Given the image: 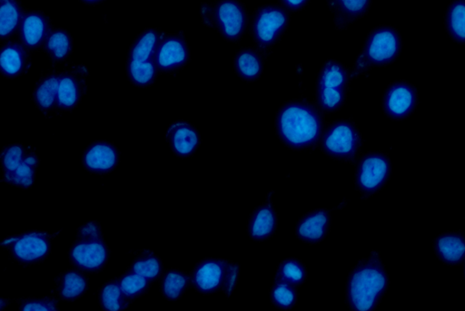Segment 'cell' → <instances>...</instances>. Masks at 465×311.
Instances as JSON below:
<instances>
[{
  "label": "cell",
  "instance_id": "24",
  "mask_svg": "<svg viewBox=\"0 0 465 311\" xmlns=\"http://www.w3.org/2000/svg\"><path fill=\"white\" fill-rule=\"evenodd\" d=\"M332 12L334 24L341 29L364 16L371 0H326Z\"/></svg>",
  "mask_w": 465,
  "mask_h": 311
},
{
  "label": "cell",
  "instance_id": "11",
  "mask_svg": "<svg viewBox=\"0 0 465 311\" xmlns=\"http://www.w3.org/2000/svg\"><path fill=\"white\" fill-rule=\"evenodd\" d=\"M55 235L32 231L7 238L2 246L7 248L14 259L25 265L43 261L50 251V241Z\"/></svg>",
  "mask_w": 465,
  "mask_h": 311
},
{
  "label": "cell",
  "instance_id": "17",
  "mask_svg": "<svg viewBox=\"0 0 465 311\" xmlns=\"http://www.w3.org/2000/svg\"><path fill=\"white\" fill-rule=\"evenodd\" d=\"M82 161L88 171L94 174H106L117 166L119 151L112 142L96 141L86 148Z\"/></svg>",
  "mask_w": 465,
  "mask_h": 311
},
{
  "label": "cell",
  "instance_id": "7",
  "mask_svg": "<svg viewBox=\"0 0 465 311\" xmlns=\"http://www.w3.org/2000/svg\"><path fill=\"white\" fill-rule=\"evenodd\" d=\"M350 81V74L343 64L335 60L328 61L317 79V107L325 112L338 111L346 101Z\"/></svg>",
  "mask_w": 465,
  "mask_h": 311
},
{
  "label": "cell",
  "instance_id": "34",
  "mask_svg": "<svg viewBox=\"0 0 465 311\" xmlns=\"http://www.w3.org/2000/svg\"><path fill=\"white\" fill-rule=\"evenodd\" d=\"M162 269L161 259L153 252L144 250L134 261L129 270L152 281L160 276Z\"/></svg>",
  "mask_w": 465,
  "mask_h": 311
},
{
  "label": "cell",
  "instance_id": "12",
  "mask_svg": "<svg viewBox=\"0 0 465 311\" xmlns=\"http://www.w3.org/2000/svg\"><path fill=\"white\" fill-rule=\"evenodd\" d=\"M155 57L159 73H172L185 66L190 59V50L183 32L161 31Z\"/></svg>",
  "mask_w": 465,
  "mask_h": 311
},
{
  "label": "cell",
  "instance_id": "39",
  "mask_svg": "<svg viewBox=\"0 0 465 311\" xmlns=\"http://www.w3.org/2000/svg\"><path fill=\"white\" fill-rule=\"evenodd\" d=\"M239 276V266L232 261H228L223 291L226 296H229L236 285Z\"/></svg>",
  "mask_w": 465,
  "mask_h": 311
},
{
  "label": "cell",
  "instance_id": "29",
  "mask_svg": "<svg viewBox=\"0 0 465 311\" xmlns=\"http://www.w3.org/2000/svg\"><path fill=\"white\" fill-rule=\"evenodd\" d=\"M38 157L34 148H30L23 162L13 172L3 175L2 180L20 188H28L34 181L38 165Z\"/></svg>",
  "mask_w": 465,
  "mask_h": 311
},
{
  "label": "cell",
  "instance_id": "19",
  "mask_svg": "<svg viewBox=\"0 0 465 311\" xmlns=\"http://www.w3.org/2000/svg\"><path fill=\"white\" fill-rule=\"evenodd\" d=\"M330 225L331 215L327 209H313L300 219L296 235L305 243L316 244L328 235Z\"/></svg>",
  "mask_w": 465,
  "mask_h": 311
},
{
  "label": "cell",
  "instance_id": "14",
  "mask_svg": "<svg viewBox=\"0 0 465 311\" xmlns=\"http://www.w3.org/2000/svg\"><path fill=\"white\" fill-rule=\"evenodd\" d=\"M417 104V90L413 84L405 80L390 83L382 98L383 112L392 120L407 118L414 112Z\"/></svg>",
  "mask_w": 465,
  "mask_h": 311
},
{
  "label": "cell",
  "instance_id": "33",
  "mask_svg": "<svg viewBox=\"0 0 465 311\" xmlns=\"http://www.w3.org/2000/svg\"><path fill=\"white\" fill-rule=\"evenodd\" d=\"M99 297L102 306L110 311L124 308L131 300L122 292L118 279L107 282L101 288Z\"/></svg>",
  "mask_w": 465,
  "mask_h": 311
},
{
  "label": "cell",
  "instance_id": "18",
  "mask_svg": "<svg viewBox=\"0 0 465 311\" xmlns=\"http://www.w3.org/2000/svg\"><path fill=\"white\" fill-rule=\"evenodd\" d=\"M30 49L20 40H8L2 45L1 72L4 77L15 78L25 73L31 64Z\"/></svg>",
  "mask_w": 465,
  "mask_h": 311
},
{
  "label": "cell",
  "instance_id": "23",
  "mask_svg": "<svg viewBox=\"0 0 465 311\" xmlns=\"http://www.w3.org/2000/svg\"><path fill=\"white\" fill-rule=\"evenodd\" d=\"M60 71L43 74L33 91L36 107L46 116L56 112Z\"/></svg>",
  "mask_w": 465,
  "mask_h": 311
},
{
  "label": "cell",
  "instance_id": "36",
  "mask_svg": "<svg viewBox=\"0 0 465 311\" xmlns=\"http://www.w3.org/2000/svg\"><path fill=\"white\" fill-rule=\"evenodd\" d=\"M118 281L122 292L130 299L144 294L151 284L147 278L130 270L123 275Z\"/></svg>",
  "mask_w": 465,
  "mask_h": 311
},
{
  "label": "cell",
  "instance_id": "30",
  "mask_svg": "<svg viewBox=\"0 0 465 311\" xmlns=\"http://www.w3.org/2000/svg\"><path fill=\"white\" fill-rule=\"evenodd\" d=\"M23 8L17 0H0V35L4 43L18 28Z\"/></svg>",
  "mask_w": 465,
  "mask_h": 311
},
{
  "label": "cell",
  "instance_id": "22",
  "mask_svg": "<svg viewBox=\"0 0 465 311\" xmlns=\"http://www.w3.org/2000/svg\"><path fill=\"white\" fill-rule=\"evenodd\" d=\"M434 250L443 263L460 265L465 261V235L460 231L442 233L434 240Z\"/></svg>",
  "mask_w": 465,
  "mask_h": 311
},
{
  "label": "cell",
  "instance_id": "9",
  "mask_svg": "<svg viewBox=\"0 0 465 311\" xmlns=\"http://www.w3.org/2000/svg\"><path fill=\"white\" fill-rule=\"evenodd\" d=\"M391 173V164L387 153L372 151L360 160L355 172L357 190L365 197L378 192Z\"/></svg>",
  "mask_w": 465,
  "mask_h": 311
},
{
  "label": "cell",
  "instance_id": "25",
  "mask_svg": "<svg viewBox=\"0 0 465 311\" xmlns=\"http://www.w3.org/2000/svg\"><path fill=\"white\" fill-rule=\"evenodd\" d=\"M262 68L261 55L252 48L242 49L234 56V72L246 82H252L258 79L262 73Z\"/></svg>",
  "mask_w": 465,
  "mask_h": 311
},
{
  "label": "cell",
  "instance_id": "31",
  "mask_svg": "<svg viewBox=\"0 0 465 311\" xmlns=\"http://www.w3.org/2000/svg\"><path fill=\"white\" fill-rule=\"evenodd\" d=\"M296 287L292 284L275 277L270 288L272 303L282 310L292 308L297 302L298 293Z\"/></svg>",
  "mask_w": 465,
  "mask_h": 311
},
{
  "label": "cell",
  "instance_id": "32",
  "mask_svg": "<svg viewBox=\"0 0 465 311\" xmlns=\"http://www.w3.org/2000/svg\"><path fill=\"white\" fill-rule=\"evenodd\" d=\"M189 281V276L185 272L170 269L162 279V292L169 299H178L185 292Z\"/></svg>",
  "mask_w": 465,
  "mask_h": 311
},
{
  "label": "cell",
  "instance_id": "21",
  "mask_svg": "<svg viewBox=\"0 0 465 311\" xmlns=\"http://www.w3.org/2000/svg\"><path fill=\"white\" fill-rule=\"evenodd\" d=\"M272 192L266 200L257 207L250 216L247 223L249 236L254 240H265L272 237L277 228V213L272 202Z\"/></svg>",
  "mask_w": 465,
  "mask_h": 311
},
{
  "label": "cell",
  "instance_id": "3",
  "mask_svg": "<svg viewBox=\"0 0 465 311\" xmlns=\"http://www.w3.org/2000/svg\"><path fill=\"white\" fill-rule=\"evenodd\" d=\"M402 47L399 31L391 25H380L371 31L358 56L352 76L366 70L393 63Z\"/></svg>",
  "mask_w": 465,
  "mask_h": 311
},
{
  "label": "cell",
  "instance_id": "40",
  "mask_svg": "<svg viewBox=\"0 0 465 311\" xmlns=\"http://www.w3.org/2000/svg\"><path fill=\"white\" fill-rule=\"evenodd\" d=\"M282 6L287 11H300L303 9L310 0H279Z\"/></svg>",
  "mask_w": 465,
  "mask_h": 311
},
{
  "label": "cell",
  "instance_id": "15",
  "mask_svg": "<svg viewBox=\"0 0 465 311\" xmlns=\"http://www.w3.org/2000/svg\"><path fill=\"white\" fill-rule=\"evenodd\" d=\"M228 261L223 258H204L193 268V287L200 293L212 294L223 290Z\"/></svg>",
  "mask_w": 465,
  "mask_h": 311
},
{
  "label": "cell",
  "instance_id": "5",
  "mask_svg": "<svg viewBox=\"0 0 465 311\" xmlns=\"http://www.w3.org/2000/svg\"><path fill=\"white\" fill-rule=\"evenodd\" d=\"M203 23L227 41L239 40L248 24L246 7L241 0H215L201 7Z\"/></svg>",
  "mask_w": 465,
  "mask_h": 311
},
{
  "label": "cell",
  "instance_id": "10",
  "mask_svg": "<svg viewBox=\"0 0 465 311\" xmlns=\"http://www.w3.org/2000/svg\"><path fill=\"white\" fill-rule=\"evenodd\" d=\"M289 24V15L282 6L262 5L257 8L252 24V37L262 50L271 48L283 34Z\"/></svg>",
  "mask_w": 465,
  "mask_h": 311
},
{
  "label": "cell",
  "instance_id": "13",
  "mask_svg": "<svg viewBox=\"0 0 465 311\" xmlns=\"http://www.w3.org/2000/svg\"><path fill=\"white\" fill-rule=\"evenodd\" d=\"M88 71L83 64H69L60 71L56 112L74 109L86 91Z\"/></svg>",
  "mask_w": 465,
  "mask_h": 311
},
{
  "label": "cell",
  "instance_id": "26",
  "mask_svg": "<svg viewBox=\"0 0 465 311\" xmlns=\"http://www.w3.org/2000/svg\"><path fill=\"white\" fill-rule=\"evenodd\" d=\"M42 48L54 62H62L73 51V38L67 30L52 27Z\"/></svg>",
  "mask_w": 465,
  "mask_h": 311
},
{
  "label": "cell",
  "instance_id": "6",
  "mask_svg": "<svg viewBox=\"0 0 465 311\" xmlns=\"http://www.w3.org/2000/svg\"><path fill=\"white\" fill-rule=\"evenodd\" d=\"M109 249L104 240L98 222L84 224L78 229V238L70 248L74 267L84 272H97L106 264Z\"/></svg>",
  "mask_w": 465,
  "mask_h": 311
},
{
  "label": "cell",
  "instance_id": "1",
  "mask_svg": "<svg viewBox=\"0 0 465 311\" xmlns=\"http://www.w3.org/2000/svg\"><path fill=\"white\" fill-rule=\"evenodd\" d=\"M275 131L290 149L302 151L313 148L322 135L321 110L303 99L288 101L276 113Z\"/></svg>",
  "mask_w": 465,
  "mask_h": 311
},
{
  "label": "cell",
  "instance_id": "16",
  "mask_svg": "<svg viewBox=\"0 0 465 311\" xmlns=\"http://www.w3.org/2000/svg\"><path fill=\"white\" fill-rule=\"evenodd\" d=\"M50 18L41 11L23 9L17 33L19 40L30 50L39 49L51 30Z\"/></svg>",
  "mask_w": 465,
  "mask_h": 311
},
{
  "label": "cell",
  "instance_id": "28",
  "mask_svg": "<svg viewBox=\"0 0 465 311\" xmlns=\"http://www.w3.org/2000/svg\"><path fill=\"white\" fill-rule=\"evenodd\" d=\"M87 277L77 270H68L63 273L57 281V291L64 300H75L86 291Z\"/></svg>",
  "mask_w": 465,
  "mask_h": 311
},
{
  "label": "cell",
  "instance_id": "20",
  "mask_svg": "<svg viewBox=\"0 0 465 311\" xmlns=\"http://www.w3.org/2000/svg\"><path fill=\"white\" fill-rule=\"evenodd\" d=\"M165 139L173 152L181 158L193 155L201 141L196 128L189 122H175L165 133Z\"/></svg>",
  "mask_w": 465,
  "mask_h": 311
},
{
  "label": "cell",
  "instance_id": "27",
  "mask_svg": "<svg viewBox=\"0 0 465 311\" xmlns=\"http://www.w3.org/2000/svg\"><path fill=\"white\" fill-rule=\"evenodd\" d=\"M444 26L449 36L465 44V0H451L444 15Z\"/></svg>",
  "mask_w": 465,
  "mask_h": 311
},
{
  "label": "cell",
  "instance_id": "8",
  "mask_svg": "<svg viewBox=\"0 0 465 311\" xmlns=\"http://www.w3.org/2000/svg\"><path fill=\"white\" fill-rule=\"evenodd\" d=\"M362 144V136L351 120H339L330 123L321 139L323 153L342 161H354Z\"/></svg>",
  "mask_w": 465,
  "mask_h": 311
},
{
  "label": "cell",
  "instance_id": "38",
  "mask_svg": "<svg viewBox=\"0 0 465 311\" xmlns=\"http://www.w3.org/2000/svg\"><path fill=\"white\" fill-rule=\"evenodd\" d=\"M19 310H57L56 300L45 297V298H28L19 300Z\"/></svg>",
  "mask_w": 465,
  "mask_h": 311
},
{
  "label": "cell",
  "instance_id": "4",
  "mask_svg": "<svg viewBox=\"0 0 465 311\" xmlns=\"http://www.w3.org/2000/svg\"><path fill=\"white\" fill-rule=\"evenodd\" d=\"M161 31L147 28L132 43L126 60L127 77L136 87L153 85L159 72L156 65L155 48Z\"/></svg>",
  "mask_w": 465,
  "mask_h": 311
},
{
  "label": "cell",
  "instance_id": "35",
  "mask_svg": "<svg viewBox=\"0 0 465 311\" xmlns=\"http://www.w3.org/2000/svg\"><path fill=\"white\" fill-rule=\"evenodd\" d=\"M307 276L306 267L298 258H286L277 266L276 277L281 278L295 287L304 283Z\"/></svg>",
  "mask_w": 465,
  "mask_h": 311
},
{
  "label": "cell",
  "instance_id": "2",
  "mask_svg": "<svg viewBox=\"0 0 465 311\" xmlns=\"http://www.w3.org/2000/svg\"><path fill=\"white\" fill-rule=\"evenodd\" d=\"M389 285L388 275L378 253L358 261L347 279V303L354 311L373 310Z\"/></svg>",
  "mask_w": 465,
  "mask_h": 311
},
{
  "label": "cell",
  "instance_id": "41",
  "mask_svg": "<svg viewBox=\"0 0 465 311\" xmlns=\"http://www.w3.org/2000/svg\"><path fill=\"white\" fill-rule=\"evenodd\" d=\"M82 3L88 5H94L99 3H102L104 0H80Z\"/></svg>",
  "mask_w": 465,
  "mask_h": 311
},
{
  "label": "cell",
  "instance_id": "37",
  "mask_svg": "<svg viewBox=\"0 0 465 311\" xmlns=\"http://www.w3.org/2000/svg\"><path fill=\"white\" fill-rule=\"evenodd\" d=\"M30 148L21 143L5 145L1 153L4 174L15 170L25 160Z\"/></svg>",
  "mask_w": 465,
  "mask_h": 311
}]
</instances>
